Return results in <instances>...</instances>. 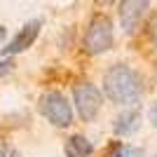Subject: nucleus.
<instances>
[{
	"label": "nucleus",
	"instance_id": "39448f33",
	"mask_svg": "<svg viewBox=\"0 0 157 157\" xmlns=\"http://www.w3.org/2000/svg\"><path fill=\"white\" fill-rule=\"evenodd\" d=\"M150 7V0H122L120 2V26L124 33H134L143 21L145 12Z\"/></svg>",
	"mask_w": 157,
	"mask_h": 157
},
{
	"label": "nucleus",
	"instance_id": "9b49d317",
	"mask_svg": "<svg viewBox=\"0 0 157 157\" xmlns=\"http://www.w3.org/2000/svg\"><path fill=\"white\" fill-rule=\"evenodd\" d=\"M148 33H150V40H152V45L157 47V14H155V17L150 19V31H148Z\"/></svg>",
	"mask_w": 157,
	"mask_h": 157
},
{
	"label": "nucleus",
	"instance_id": "1a4fd4ad",
	"mask_svg": "<svg viewBox=\"0 0 157 157\" xmlns=\"http://www.w3.org/2000/svg\"><path fill=\"white\" fill-rule=\"evenodd\" d=\"M129 148H127V145H122V143H115L110 148V150L105 152V157H129Z\"/></svg>",
	"mask_w": 157,
	"mask_h": 157
},
{
	"label": "nucleus",
	"instance_id": "f03ea898",
	"mask_svg": "<svg viewBox=\"0 0 157 157\" xmlns=\"http://www.w3.org/2000/svg\"><path fill=\"white\" fill-rule=\"evenodd\" d=\"M115 45V33H113V21L103 14H98L89 21V26L85 31V38H82V47H85L87 54L98 56V54L108 52L110 47Z\"/></svg>",
	"mask_w": 157,
	"mask_h": 157
},
{
	"label": "nucleus",
	"instance_id": "7ed1b4c3",
	"mask_svg": "<svg viewBox=\"0 0 157 157\" xmlns=\"http://www.w3.org/2000/svg\"><path fill=\"white\" fill-rule=\"evenodd\" d=\"M40 113L49 124L66 129L73 124V108L61 92H47L40 96Z\"/></svg>",
	"mask_w": 157,
	"mask_h": 157
},
{
	"label": "nucleus",
	"instance_id": "9d476101",
	"mask_svg": "<svg viewBox=\"0 0 157 157\" xmlns=\"http://www.w3.org/2000/svg\"><path fill=\"white\" fill-rule=\"evenodd\" d=\"M12 68H14V61H12V59L0 61V78H5L7 73H12Z\"/></svg>",
	"mask_w": 157,
	"mask_h": 157
},
{
	"label": "nucleus",
	"instance_id": "423d86ee",
	"mask_svg": "<svg viewBox=\"0 0 157 157\" xmlns=\"http://www.w3.org/2000/svg\"><path fill=\"white\" fill-rule=\"evenodd\" d=\"M40 28H42V21L40 19H33V21H28L24 28H19V33L14 35L12 40H10V45L2 49V54H19V52H26L28 47L35 42V38L40 35Z\"/></svg>",
	"mask_w": 157,
	"mask_h": 157
},
{
	"label": "nucleus",
	"instance_id": "20e7f679",
	"mask_svg": "<svg viewBox=\"0 0 157 157\" xmlns=\"http://www.w3.org/2000/svg\"><path fill=\"white\" fill-rule=\"evenodd\" d=\"M73 103L82 122H92L103 108V94L92 82H82V85H75L73 89Z\"/></svg>",
	"mask_w": 157,
	"mask_h": 157
},
{
	"label": "nucleus",
	"instance_id": "f257e3e1",
	"mask_svg": "<svg viewBox=\"0 0 157 157\" xmlns=\"http://www.w3.org/2000/svg\"><path fill=\"white\" fill-rule=\"evenodd\" d=\"M143 78L141 73L124 63L108 68L103 75V94L117 105H134L143 96Z\"/></svg>",
	"mask_w": 157,
	"mask_h": 157
},
{
	"label": "nucleus",
	"instance_id": "2eb2a0df",
	"mask_svg": "<svg viewBox=\"0 0 157 157\" xmlns=\"http://www.w3.org/2000/svg\"><path fill=\"white\" fill-rule=\"evenodd\" d=\"M155 78H157V73H155Z\"/></svg>",
	"mask_w": 157,
	"mask_h": 157
},
{
	"label": "nucleus",
	"instance_id": "0eeeda50",
	"mask_svg": "<svg viewBox=\"0 0 157 157\" xmlns=\"http://www.w3.org/2000/svg\"><path fill=\"white\" fill-rule=\"evenodd\" d=\"M138 122H141V113H138L136 108H134V110H127L115 120L113 131H115L117 136H127V134H131V131L138 129Z\"/></svg>",
	"mask_w": 157,
	"mask_h": 157
},
{
	"label": "nucleus",
	"instance_id": "4468645a",
	"mask_svg": "<svg viewBox=\"0 0 157 157\" xmlns=\"http://www.w3.org/2000/svg\"><path fill=\"white\" fill-rule=\"evenodd\" d=\"M94 2H96V5H113L115 0H94Z\"/></svg>",
	"mask_w": 157,
	"mask_h": 157
},
{
	"label": "nucleus",
	"instance_id": "6e6552de",
	"mask_svg": "<svg viewBox=\"0 0 157 157\" xmlns=\"http://www.w3.org/2000/svg\"><path fill=\"white\" fill-rule=\"evenodd\" d=\"M92 152H94L92 141H87V138L80 136V134L71 136L68 143H66V155L68 157H92Z\"/></svg>",
	"mask_w": 157,
	"mask_h": 157
},
{
	"label": "nucleus",
	"instance_id": "ddd939ff",
	"mask_svg": "<svg viewBox=\"0 0 157 157\" xmlns=\"http://www.w3.org/2000/svg\"><path fill=\"white\" fill-rule=\"evenodd\" d=\"M150 117H152V124L157 127V103L152 105V110H150Z\"/></svg>",
	"mask_w": 157,
	"mask_h": 157
},
{
	"label": "nucleus",
	"instance_id": "f8f14e48",
	"mask_svg": "<svg viewBox=\"0 0 157 157\" xmlns=\"http://www.w3.org/2000/svg\"><path fill=\"white\" fill-rule=\"evenodd\" d=\"M0 157H21L17 150H12V148H7V145L0 143Z\"/></svg>",
	"mask_w": 157,
	"mask_h": 157
}]
</instances>
